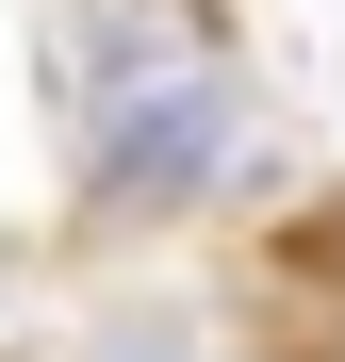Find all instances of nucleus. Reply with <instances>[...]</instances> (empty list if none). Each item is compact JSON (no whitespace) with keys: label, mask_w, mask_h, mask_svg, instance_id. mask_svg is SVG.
I'll return each mask as SVG.
<instances>
[{"label":"nucleus","mask_w":345,"mask_h":362,"mask_svg":"<svg viewBox=\"0 0 345 362\" xmlns=\"http://www.w3.org/2000/svg\"><path fill=\"white\" fill-rule=\"evenodd\" d=\"M83 362H198V346H181V329H164V313H132V329H99Z\"/></svg>","instance_id":"f03ea898"},{"label":"nucleus","mask_w":345,"mask_h":362,"mask_svg":"<svg viewBox=\"0 0 345 362\" xmlns=\"http://www.w3.org/2000/svg\"><path fill=\"white\" fill-rule=\"evenodd\" d=\"M247 165V83H230L214 0H99V66H83V214L148 230L198 214Z\"/></svg>","instance_id":"f257e3e1"}]
</instances>
